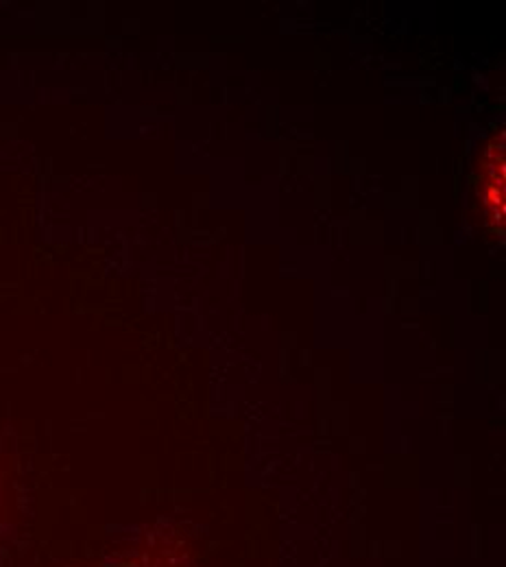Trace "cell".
Masks as SVG:
<instances>
[{"instance_id":"cell-1","label":"cell","mask_w":506,"mask_h":567,"mask_svg":"<svg viewBox=\"0 0 506 567\" xmlns=\"http://www.w3.org/2000/svg\"><path fill=\"white\" fill-rule=\"evenodd\" d=\"M110 567H143V566H138V564H132V561H130V564H125V561H123V564H116V566H110Z\"/></svg>"}]
</instances>
